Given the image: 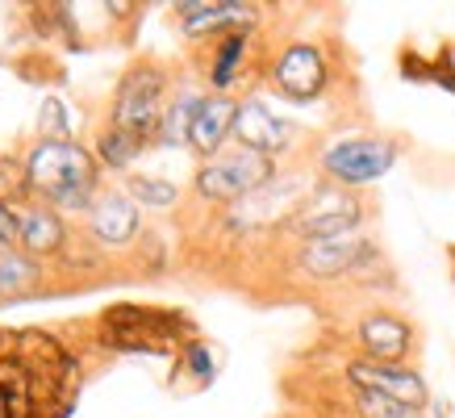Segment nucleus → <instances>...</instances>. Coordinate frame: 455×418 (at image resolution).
<instances>
[{"mask_svg":"<svg viewBox=\"0 0 455 418\" xmlns=\"http://www.w3.org/2000/svg\"><path fill=\"white\" fill-rule=\"evenodd\" d=\"M235 142L238 147H247L255 155H267V159H284V155L301 142V130L289 122V117H280L267 100L259 97H247L238 105V122H235Z\"/></svg>","mask_w":455,"mask_h":418,"instance_id":"obj_11","label":"nucleus"},{"mask_svg":"<svg viewBox=\"0 0 455 418\" xmlns=\"http://www.w3.org/2000/svg\"><path fill=\"white\" fill-rule=\"evenodd\" d=\"M401 159V142L385 139V134H343L322 147L317 155V172L326 184H339V189H363V184L385 181L388 172L397 167Z\"/></svg>","mask_w":455,"mask_h":418,"instance_id":"obj_7","label":"nucleus"},{"mask_svg":"<svg viewBox=\"0 0 455 418\" xmlns=\"http://www.w3.org/2000/svg\"><path fill=\"white\" fill-rule=\"evenodd\" d=\"M172 109V76L164 63L139 59L122 71V80L113 88L109 100V122L113 130H125L142 142H159L164 134V117Z\"/></svg>","mask_w":455,"mask_h":418,"instance_id":"obj_4","label":"nucleus"},{"mask_svg":"<svg viewBox=\"0 0 455 418\" xmlns=\"http://www.w3.org/2000/svg\"><path fill=\"white\" fill-rule=\"evenodd\" d=\"M97 334L109 351L125 356H180L196 339V326L180 309L117 301L97 318Z\"/></svg>","mask_w":455,"mask_h":418,"instance_id":"obj_3","label":"nucleus"},{"mask_svg":"<svg viewBox=\"0 0 455 418\" xmlns=\"http://www.w3.org/2000/svg\"><path fill=\"white\" fill-rule=\"evenodd\" d=\"M26 172H29V189L51 209H84L88 213L92 201L100 197L97 155L76 139H55V134L38 139L26 151Z\"/></svg>","mask_w":455,"mask_h":418,"instance_id":"obj_2","label":"nucleus"},{"mask_svg":"<svg viewBox=\"0 0 455 418\" xmlns=\"http://www.w3.org/2000/svg\"><path fill=\"white\" fill-rule=\"evenodd\" d=\"M238 97H218V92H205L201 105H196L193 130H188V147H193L201 159H213L218 151H226L235 142V122H238Z\"/></svg>","mask_w":455,"mask_h":418,"instance_id":"obj_16","label":"nucleus"},{"mask_svg":"<svg viewBox=\"0 0 455 418\" xmlns=\"http://www.w3.org/2000/svg\"><path fill=\"white\" fill-rule=\"evenodd\" d=\"M267 80L276 88L284 100H297V105H309L326 92V84H331V63H326V51L317 46V42L301 38V42H289L276 59H272V68H267Z\"/></svg>","mask_w":455,"mask_h":418,"instance_id":"obj_9","label":"nucleus"},{"mask_svg":"<svg viewBox=\"0 0 455 418\" xmlns=\"http://www.w3.org/2000/svg\"><path fill=\"white\" fill-rule=\"evenodd\" d=\"M176 373H188V376H193V385H196V390H205L209 381L218 376L213 351H209V343L201 339V334H196L193 343H188V348H184V351L176 356Z\"/></svg>","mask_w":455,"mask_h":418,"instance_id":"obj_23","label":"nucleus"},{"mask_svg":"<svg viewBox=\"0 0 455 418\" xmlns=\"http://www.w3.org/2000/svg\"><path fill=\"white\" fill-rule=\"evenodd\" d=\"M376 260L372 238L355 230V235H339V238H322V243H305L292 255V268L314 285H339V280L359 277L363 268Z\"/></svg>","mask_w":455,"mask_h":418,"instance_id":"obj_8","label":"nucleus"},{"mask_svg":"<svg viewBox=\"0 0 455 418\" xmlns=\"http://www.w3.org/2000/svg\"><path fill=\"white\" fill-rule=\"evenodd\" d=\"M251 46H255V29H230V34L209 38L205 63H201V80H205L209 92L230 97V88H238V80L247 76Z\"/></svg>","mask_w":455,"mask_h":418,"instance_id":"obj_15","label":"nucleus"},{"mask_svg":"<svg viewBox=\"0 0 455 418\" xmlns=\"http://www.w3.org/2000/svg\"><path fill=\"white\" fill-rule=\"evenodd\" d=\"M142 235V209L130 193H100L88 209V238L105 251L134 247Z\"/></svg>","mask_w":455,"mask_h":418,"instance_id":"obj_13","label":"nucleus"},{"mask_svg":"<svg viewBox=\"0 0 455 418\" xmlns=\"http://www.w3.org/2000/svg\"><path fill=\"white\" fill-rule=\"evenodd\" d=\"M368 222V205L363 197L351 193V189H339V184H314L309 197H305L297 213L280 226V235L292 238L297 247L305 243H322V238H339V235H355L359 226Z\"/></svg>","mask_w":455,"mask_h":418,"instance_id":"obj_6","label":"nucleus"},{"mask_svg":"<svg viewBox=\"0 0 455 418\" xmlns=\"http://www.w3.org/2000/svg\"><path fill=\"white\" fill-rule=\"evenodd\" d=\"M280 176L276 159L267 155H255L247 147L230 142L226 151H218L213 159H201L193 172V193L209 205H238L247 201L251 193H259L263 184H272Z\"/></svg>","mask_w":455,"mask_h":418,"instance_id":"obj_5","label":"nucleus"},{"mask_svg":"<svg viewBox=\"0 0 455 418\" xmlns=\"http://www.w3.org/2000/svg\"><path fill=\"white\" fill-rule=\"evenodd\" d=\"M42 285V260L26 251H9L0 255V297H26Z\"/></svg>","mask_w":455,"mask_h":418,"instance_id":"obj_18","label":"nucleus"},{"mask_svg":"<svg viewBox=\"0 0 455 418\" xmlns=\"http://www.w3.org/2000/svg\"><path fill=\"white\" fill-rule=\"evenodd\" d=\"M196 105H201L196 92H176V97H172V109H167V117H164V134H159L164 147H188V130H193Z\"/></svg>","mask_w":455,"mask_h":418,"instance_id":"obj_20","label":"nucleus"},{"mask_svg":"<svg viewBox=\"0 0 455 418\" xmlns=\"http://www.w3.org/2000/svg\"><path fill=\"white\" fill-rule=\"evenodd\" d=\"M21 251V230H17V209L0 205V255Z\"/></svg>","mask_w":455,"mask_h":418,"instance_id":"obj_26","label":"nucleus"},{"mask_svg":"<svg viewBox=\"0 0 455 418\" xmlns=\"http://www.w3.org/2000/svg\"><path fill=\"white\" fill-rule=\"evenodd\" d=\"M355 410L359 418H422V410L405 402H393L385 393H368V390H355Z\"/></svg>","mask_w":455,"mask_h":418,"instance_id":"obj_24","label":"nucleus"},{"mask_svg":"<svg viewBox=\"0 0 455 418\" xmlns=\"http://www.w3.org/2000/svg\"><path fill=\"white\" fill-rule=\"evenodd\" d=\"M176 21L188 38H218L230 29H255L259 13L255 4H243V0H180Z\"/></svg>","mask_w":455,"mask_h":418,"instance_id":"obj_14","label":"nucleus"},{"mask_svg":"<svg viewBox=\"0 0 455 418\" xmlns=\"http://www.w3.org/2000/svg\"><path fill=\"white\" fill-rule=\"evenodd\" d=\"M34 189H29V172H26V159H13V155H0V205H26Z\"/></svg>","mask_w":455,"mask_h":418,"instance_id":"obj_22","label":"nucleus"},{"mask_svg":"<svg viewBox=\"0 0 455 418\" xmlns=\"http://www.w3.org/2000/svg\"><path fill=\"white\" fill-rule=\"evenodd\" d=\"M17 230H21V251L34 255V260H46V255H59L68 247V226H63V213L51 205H21L17 209Z\"/></svg>","mask_w":455,"mask_h":418,"instance_id":"obj_17","label":"nucleus"},{"mask_svg":"<svg viewBox=\"0 0 455 418\" xmlns=\"http://www.w3.org/2000/svg\"><path fill=\"white\" fill-rule=\"evenodd\" d=\"M355 348L368 360L410 364V356L418 351V326L410 318L393 314V309H368L355 322Z\"/></svg>","mask_w":455,"mask_h":418,"instance_id":"obj_12","label":"nucleus"},{"mask_svg":"<svg viewBox=\"0 0 455 418\" xmlns=\"http://www.w3.org/2000/svg\"><path fill=\"white\" fill-rule=\"evenodd\" d=\"M125 193L134 197V205L147 209H172L180 201V189L159 176H125Z\"/></svg>","mask_w":455,"mask_h":418,"instance_id":"obj_21","label":"nucleus"},{"mask_svg":"<svg viewBox=\"0 0 455 418\" xmlns=\"http://www.w3.org/2000/svg\"><path fill=\"white\" fill-rule=\"evenodd\" d=\"M80 360L55 331L0 326V418H68Z\"/></svg>","mask_w":455,"mask_h":418,"instance_id":"obj_1","label":"nucleus"},{"mask_svg":"<svg viewBox=\"0 0 455 418\" xmlns=\"http://www.w3.org/2000/svg\"><path fill=\"white\" fill-rule=\"evenodd\" d=\"M147 147H151V142H142V139H134V134H125V130L105 125L97 134V164L113 167V172H125L130 164H139L142 155H147Z\"/></svg>","mask_w":455,"mask_h":418,"instance_id":"obj_19","label":"nucleus"},{"mask_svg":"<svg viewBox=\"0 0 455 418\" xmlns=\"http://www.w3.org/2000/svg\"><path fill=\"white\" fill-rule=\"evenodd\" d=\"M343 373L351 381V390L385 393V398L414 406V410H427V402H430L427 381H422V373H418L414 364H380V360H368V356H351L343 364Z\"/></svg>","mask_w":455,"mask_h":418,"instance_id":"obj_10","label":"nucleus"},{"mask_svg":"<svg viewBox=\"0 0 455 418\" xmlns=\"http://www.w3.org/2000/svg\"><path fill=\"white\" fill-rule=\"evenodd\" d=\"M427 80L443 84V88L455 97V59H451V51H439V59H430V63H427Z\"/></svg>","mask_w":455,"mask_h":418,"instance_id":"obj_25","label":"nucleus"}]
</instances>
